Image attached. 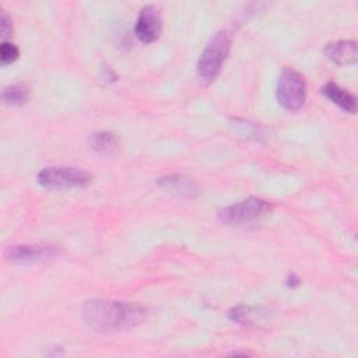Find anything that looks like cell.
<instances>
[{"mask_svg": "<svg viewBox=\"0 0 358 358\" xmlns=\"http://www.w3.org/2000/svg\"><path fill=\"white\" fill-rule=\"evenodd\" d=\"M324 55L327 56L329 60L338 66H345V64H352L358 59V49H357V42L355 41H336L330 42L324 48Z\"/></svg>", "mask_w": 358, "mask_h": 358, "instance_id": "obj_9", "label": "cell"}, {"mask_svg": "<svg viewBox=\"0 0 358 358\" xmlns=\"http://www.w3.org/2000/svg\"><path fill=\"white\" fill-rule=\"evenodd\" d=\"M232 43V36L227 29L217 31L204 46L197 62V77L203 84L213 83L221 71Z\"/></svg>", "mask_w": 358, "mask_h": 358, "instance_id": "obj_2", "label": "cell"}, {"mask_svg": "<svg viewBox=\"0 0 358 358\" xmlns=\"http://www.w3.org/2000/svg\"><path fill=\"white\" fill-rule=\"evenodd\" d=\"M11 32H13L11 18L3 11L1 13V38H3V41H7V38L11 35Z\"/></svg>", "mask_w": 358, "mask_h": 358, "instance_id": "obj_15", "label": "cell"}, {"mask_svg": "<svg viewBox=\"0 0 358 358\" xmlns=\"http://www.w3.org/2000/svg\"><path fill=\"white\" fill-rule=\"evenodd\" d=\"M275 96L284 109L298 110L306 99L305 78L296 70L284 67L277 81Z\"/></svg>", "mask_w": 358, "mask_h": 358, "instance_id": "obj_4", "label": "cell"}, {"mask_svg": "<svg viewBox=\"0 0 358 358\" xmlns=\"http://www.w3.org/2000/svg\"><path fill=\"white\" fill-rule=\"evenodd\" d=\"M57 249L53 245H10L4 250L6 260L14 264H34L57 256Z\"/></svg>", "mask_w": 358, "mask_h": 358, "instance_id": "obj_6", "label": "cell"}, {"mask_svg": "<svg viewBox=\"0 0 358 358\" xmlns=\"http://www.w3.org/2000/svg\"><path fill=\"white\" fill-rule=\"evenodd\" d=\"M90 145L101 155H112L119 147V138L112 131H94L90 136Z\"/></svg>", "mask_w": 358, "mask_h": 358, "instance_id": "obj_11", "label": "cell"}, {"mask_svg": "<svg viewBox=\"0 0 358 358\" xmlns=\"http://www.w3.org/2000/svg\"><path fill=\"white\" fill-rule=\"evenodd\" d=\"M158 185L166 192L185 199H193L199 194V186L187 176L180 173L166 175L158 179Z\"/></svg>", "mask_w": 358, "mask_h": 358, "instance_id": "obj_8", "label": "cell"}, {"mask_svg": "<svg viewBox=\"0 0 358 358\" xmlns=\"http://www.w3.org/2000/svg\"><path fill=\"white\" fill-rule=\"evenodd\" d=\"M84 322L98 333H117L140 326L147 309L134 302L112 299H88L81 306Z\"/></svg>", "mask_w": 358, "mask_h": 358, "instance_id": "obj_1", "label": "cell"}, {"mask_svg": "<svg viewBox=\"0 0 358 358\" xmlns=\"http://www.w3.org/2000/svg\"><path fill=\"white\" fill-rule=\"evenodd\" d=\"M91 178L90 172L76 166H48L38 173V182L49 189H81Z\"/></svg>", "mask_w": 358, "mask_h": 358, "instance_id": "obj_5", "label": "cell"}, {"mask_svg": "<svg viewBox=\"0 0 358 358\" xmlns=\"http://www.w3.org/2000/svg\"><path fill=\"white\" fill-rule=\"evenodd\" d=\"M29 98V90L25 84H13L3 90L1 99L6 105L20 106L24 105Z\"/></svg>", "mask_w": 358, "mask_h": 358, "instance_id": "obj_13", "label": "cell"}, {"mask_svg": "<svg viewBox=\"0 0 358 358\" xmlns=\"http://www.w3.org/2000/svg\"><path fill=\"white\" fill-rule=\"evenodd\" d=\"M271 208L267 200L252 196L221 208L217 213V218L221 224L228 227H243L262 220L270 214Z\"/></svg>", "mask_w": 358, "mask_h": 358, "instance_id": "obj_3", "label": "cell"}, {"mask_svg": "<svg viewBox=\"0 0 358 358\" xmlns=\"http://www.w3.org/2000/svg\"><path fill=\"white\" fill-rule=\"evenodd\" d=\"M299 284H301V278L296 277L294 273L289 274V275L287 277V280H285V285H287L288 288H291V289L296 288Z\"/></svg>", "mask_w": 358, "mask_h": 358, "instance_id": "obj_16", "label": "cell"}, {"mask_svg": "<svg viewBox=\"0 0 358 358\" xmlns=\"http://www.w3.org/2000/svg\"><path fill=\"white\" fill-rule=\"evenodd\" d=\"M20 56L18 48L10 42V41H3L0 45V63L3 67L14 63Z\"/></svg>", "mask_w": 358, "mask_h": 358, "instance_id": "obj_14", "label": "cell"}, {"mask_svg": "<svg viewBox=\"0 0 358 358\" xmlns=\"http://www.w3.org/2000/svg\"><path fill=\"white\" fill-rule=\"evenodd\" d=\"M322 94L336 106H338L341 110L348 112V113H355L357 112V99L355 96L340 87L338 84L329 81L322 87Z\"/></svg>", "mask_w": 358, "mask_h": 358, "instance_id": "obj_10", "label": "cell"}, {"mask_svg": "<svg viewBox=\"0 0 358 358\" xmlns=\"http://www.w3.org/2000/svg\"><path fill=\"white\" fill-rule=\"evenodd\" d=\"M264 315L266 312H263L260 308H252L246 305L234 306L228 312V317L241 326H253L256 322L264 317Z\"/></svg>", "mask_w": 358, "mask_h": 358, "instance_id": "obj_12", "label": "cell"}, {"mask_svg": "<svg viewBox=\"0 0 358 358\" xmlns=\"http://www.w3.org/2000/svg\"><path fill=\"white\" fill-rule=\"evenodd\" d=\"M162 31V18L159 8L154 4L144 6L137 17L134 32L137 38L144 43L157 41Z\"/></svg>", "mask_w": 358, "mask_h": 358, "instance_id": "obj_7", "label": "cell"}]
</instances>
